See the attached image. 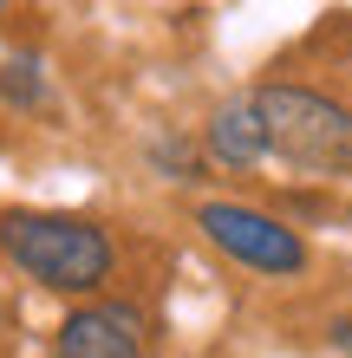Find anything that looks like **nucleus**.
I'll list each match as a JSON object with an SVG mask.
<instances>
[{
    "mask_svg": "<svg viewBox=\"0 0 352 358\" xmlns=\"http://www.w3.org/2000/svg\"><path fill=\"white\" fill-rule=\"evenodd\" d=\"M0 255H7L33 287L52 293H105L118 273V241L105 222L66 215V208H7L0 215Z\"/></svg>",
    "mask_w": 352,
    "mask_h": 358,
    "instance_id": "nucleus-1",
    "label": "nucleus"
},
{
    "mask_svg": "<svg viewBox=\"0 0 352 358\" xmlns=\"http://www.w3.org/2000/svg\"><path fill=\"white\" fill-rule=\"evenodd\" d=\"M267 131V157L300 176H352V104L320 85H255L248 92Z\"/></svg>",
    "mask_w": 352,
    "mask_h": 358,
    "instance_id": "nucleus-2",
    "label": "nucleus"
},
{
    "mask_svg": "<svg viewBox=\"0 0 352 358\" xmlns=\"http://www.w3.org/2000/svg\"><path fill=\"white\" fill-rule=\"evenodd\" d=\"M196 228L209 235L235 267H248L255 280H300L314 267V248L294 222L267 215L248 202H196Z\"/></svg>",
    "mask_w": 352,
    "mask_h": 358,
    "instance_id": "nucleus-3",
    "label": "nucleus"
},
{
    "mask_svg": "<svg viewBox=\"0 0 352 358\" xmlns=\"http://www.w3.org/2000/svg\"><path fill=\"white\" fill-rule=\"evenodd\" d=\"M52 358H150V320L131 300L85 293L52 332Z\"/></svg>",
    "mask_w": 352,
    "mask_h": 358,
    "instance_id": "nucleus-4",
    "label": "nucleus"
},
{
    "mask_svg": "<svg viewBox=\"0 0 352 358\" xmlns=\"http://www.w3.org/2000/svg\"><path fill=\"white\" fill-rule=\"evenodd\" d=\"M202 150H209L222 170H255V163H267V131H261L255 98L216 104V117L202 124Z\"/></svg>",
    "mask_w": 352,
    "mask_h": 358,
    "instance_id": "nucleus-5",
    "label": "nucleus"
},
{
    "mask_svg": "<svg viewBox=\"0 0 352 358\" xmlns=\"http://www.w3.org/2000/svg\"><path fill=\"white\" fill-rule=\"evenodd\" d=\"M0 104H13V111H39L46 104V72H39L33 52H20L0 66Z\"/></svg>",
    "mask_w": 352,
    "mask_h": 358,
    "instance_id": "nucleus-6",
    "label": "nucleus"
},
{
    "mask_svg": "<svg viewBox=\"0 0 352 358\" xmlns=\"http://www.w3.org/2000/svg\"><path fill=\"white\" fill-rule=\"evenodd\" d=\"M326 339H333L339 358H352V320H333V326H326Z\"/></svg>",
    "mask_w": 352,
    "mask_h": 358,
    "instance_id": "nucleus-7",
    "label": "nucleus"
},
{
    "mask_svg": "<svg viewBox=\"0 0 352 358\" xmlns=\"http://www.w3.org/2000/svg\"><path fill=\"white\" fill-rule=\"evenodd\" d=\"M0 13H7V0H0Z\"/></svg>",
    "mask_w": 352,
    "mask_h": 358,
    "instance_id": "nucleus-8",
    "label": "nucleus"
}]
</instances>
